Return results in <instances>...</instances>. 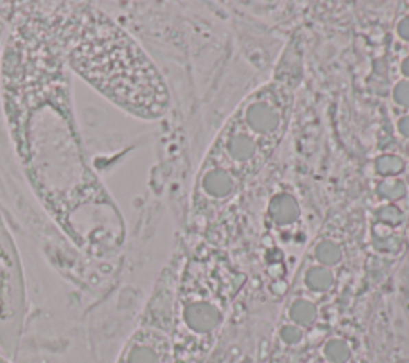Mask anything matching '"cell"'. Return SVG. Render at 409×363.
<instances>
[{
	"label": "cell",
	"mask_w": 409,
	"mask_h": 363,
	"mask_svg": "<svg viewBox=\"0 0 409 363\" xmlns=\"http://www.w3.org/2000/svg\"><path fill=\"white\" fill-rule=\"evenodd\" d=\"M401 72H403V75L406 77V80H409V56L401 62Z\"/></svg>",
	"instance_id": "cell-19"
},
{
	"label": "cell",
	"mask_w": 409,
	"mask_h": 363,
	"mask_svg": "<svg viewBox=\"0 0 409 363\" xmlns=\"http://www.w3.org/2000/svg\"><path fill=\"white\" fill-rule=\"evenodd\" d=\"M198 186H200V191L204 196L213 198V200H226L235 194L238 180L227 167L214 163V165L202 172Z\"/></svg>",
	"instance_id": "cell-7"
},
{
	"label": "cell",
	"mask_w": 409,
	"mask_h": 363,
	"mask_svg": "<svg viewBox=\"0 0 409 363\" xmlns=\"http://www.w3.org/2000/svg\"><path fill=\"white\" fill-rule=\"evenodd\" d=\"M261 143L262 141L248 133L246 130H229L222 139L224 156L233 165L248 167L250 163L259 161L262 149Z\"/></svg>",
	"instance_id": "cell-6"
},
{
	"label": "cell",
	"mask_w": 409,
	"mask_h": 363,
	"mask_svg": "<svg viewBox=\"0 0 409 363\" xmlns=\"http://www.w3.org/2000/svg\"><path fill=\"white\" fill-rule=\"evenodd\" d=\"M398 132H400L403 137L409 138V115H403L400 119V122H398Z\"/></svg>",
	"instance_id": "cell-18"
},
{
	"label": "cell",
	"mask_w": 409,
	"mask_h": 363,
	"mask_svg": "<svg viewBox=\"0 0 409 363\" xmlns=\"http://www.w3.org/2000/svg\"><path fill=\"white\" fill-rule=\"evenodd\" d=\"M316 317H318V311H316V306L310 299L296 298L294 301H291L288 307V318L291 323H294V325L304 330V328L314 325Z\"/></svg>",
	"instance_id": "cell-10"
},
{
	"label": "cell",
	"mask_w": 409,
	"mask_h": 363,
	"mask_svg": "<svg viewBox=\"0 0 409 363\" xmlns=\"http://www.w3.org/2000/svg\"><path fill=\"white\" fill-rule=\"evenodd\" d=\"M377 192L384 200H398L405 196V186L397 180H386L377 187Z\"/></svg>",
	"instance_id": "cell-15"
},
{
	"label": "cell",
	"mask_w": 409,
	"mask_h": 363,
	"mask_svg": "<svg viewBox=\"0 0 409 363\" xmlns=\"http://www.w3.org/2000/svg\"><path fill=\"white\" fill-rule=\"evenodd\" d=\"M26 279L8 227L0 218V352L14 360L26 325Z\"/></svg>",
	"instance_id": "cell-3"
},
{
	"label": "cell",
	"mask_w": 409,
	"mask_h": 363,
	"mask_svg": "<svg viewBox=\"0 0 409 363\" xmlns=\"http://www.w3.org/2000/svg\"><path fill=\"white\" fill-rule=\"evenodd\" d=\"M393 101L401 108L409 109V80H403L393 89Z\"/></svg>",
	"instance_id": "cell-16"
},
{
	"label": "cell",
	"mask_w": 409,
	"mask_h": 363,
	"mask_svg": "<svg viewBox=\"0 0 409 363\" xmlns=\"http://www.w3.org/2000/svg\"><path fill=\"white\" fill-rule=\"evenodd\" d=\"M280 340L285 342L286 346H298L301 341L304 340V330L294 323H285L280 327L279 330Z\"/></svg>",
	"instance_id": "cell-14"
},
{
	"label": "cell",
	"mask_w": 409,
	"mask_h": 363,
	"mask_svg": "<svg viewBox=\"0 0 409 363\" xmlns=\"http://www.w3.org/2000/svg\"><path fill=\"white\" fill-rule=\"evenodd\" d=\"M321 354L328 363H349L352 359V347L344 338H329L325 341Z\"/></svg>",
	"instance_id": "cell-12"
},
{
	"label": "cell",
	"mask_w": 409,
	"mask_h": 363,
	"mask_svg": "<svg viewBox=\"0 0 409 363\" xmlns=\"http://www.w3.org/2000/svg\"><path fill=\"white\" fill-rule=\"evenodd\" d=\"M299 203L293 196L281 192L272 198L269 205V215L272 221L279 226H290L298 221L299 218Z\"/></svg>",
	"instance_id": "cell-8"
},
{
	"label": "cell",
	"mask_w": 409,
	"mask_h": 363,
	"mask_svg": "<svg viewBox=\"0 0 409 363\" xmlns=\"http://www.w3.org/2000/svg\"><path fill=\"white\" fill-rule=\"evenodd\" d=\"M222 322V312L216 304L204 298H187L178 309V323L174 328H184L196 336L213 333Z\"/></svg>",
	"instance_id": "cell-5"
},
{
	"label": "cell",
	"mask_w": 409,
	"mask_h": 363,
	"mask_svg": "<svg viewBox=\"0 0 409 363\" xmlns=\"http://www.w3.org/2000/svg\"><path fill=\"white\" fill-rule=\"evenodd\" d=\"M62 43L71 72L120 110L141 120L168 113L170 91L159 67L104 12L89 7L62 24Z\"/></svg>",
	"instance_id": "cell-2"
},
{
	"label": "cell",
	"mask_w": 409,
	"mask_h": 363,
	"mask_svg": "<svg viewBox=\"0 0 409 363\" xmlns=\"http://www.w3.org/2000/svg\"><path fill=\"white\" fill-rule=\"evenodd\" d=\"M303 283L304 287L312 293L321 294L326 293L328 290L333 288L334 285V274L329 268H325V266L320 264H312L305 269L303 275Z\"/></svg>",
	"instance_id": "cell-9"
},
{
	"label": "cell",
	"mask_w": 409,
	"mask_h": 363,
	"mask_svg": "<svg viewBox=\"0 0 409 363\" xmlns=\"http://www.w3.org/2000/svg\"><path fill=\"white\" fill-rule=\"evenodd\" d=\"M0 363H13V360L8 359L7 355H3L2 352H0Z\"/></svg>",
	"instance_id": "cell-20"
},
{
	"label": "cell",
	"mask_w": 409,
	"mask_h": 363,
	"mask_svg": "<svg viewBox=\"0 0 409 363\" xmlns=\"http://www.w3.org/2000/svg\"><path fill=\"white\" fill-rule=\"evenodd\" d=\"M403 168H405L403 159L393 154H386L376 161V172L384 178H395L403 172Z\"/></svg>",
	"instance_id": "cell-13"
},
{
	"label": "cell",
	"mask_w": 409,
	"mask_h": 363,
	"mask_svg": "<svg viewBox=\"0 0 409 363\" xmlns=\"http://www.w3.org/2000/svg\"><path fill=\"white\" fill-rule=\"evenodd\" d=\"M323 363H328V362H323Z\"/></svg>",
	"instance_id": "cell-21"
},
{
	"label": "cell",
	"mask_w": 409,
	"mask_h": 363,
	"mask_svg": "<svg viewBox=\"0 0 409 363\" xmlns=\"http://www.w3.org/2000/svg\"><path fill=\"white\" fill-rule=\"evenodd\" d=\"M397 32L401 38H405V40L409 42V16H405L400 23H398Z\"/></svg>",
	"instance_id": "cell-17"
},
{
	"label": "cell",
	"mask_w": 409,
	"mask_h": 363,
	"mask_svg": "<svg viewBox=\"0 0 409 363\" xmlns=\"http://www.w3.org/2000/svg\"><path fill=\"white\" fill-rule=\"evenodd\" d=\"M243 130L262 141L281 132L285 125V110L280 101L270 93H259L246 101L242 110Z\"/></svg>",
	"instance_id": "cell-4"
},
{
	"label": "cell",
	"mask_w": 409,
	"mask_h": 363,
	"mask_svg": "<svg viewBox=\"0 0 409 363\" xmlns=\"http://www.w3.org/2000/svg\"><path fill=\"white\" fill-rule=\"evenodd\" d=\"M14 19L0 60L10 138L34 196L80 251L106 256L125 240V220L90 165L72 106L62 27Z\"/></svg>",
	"instance_id": "cell-1"
},
{
	"label": "cell",
	"mask_w": 409,
	"mask_h": 363,
	"mask_svg": "<svg viewBox=\"0 0 409 363\" xmlns=\"http://www.w3.org/2000/svg\"><path fill=\"white\" fill-rule=\"evenodd\" d=\"M314 258L316 264L331 269L338 266L340 259H342V248L333 239H321L314 248Z\"/></svg>",
	"instance_id": "cell-11"
}]
</instances>
